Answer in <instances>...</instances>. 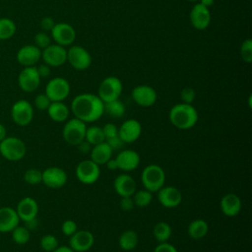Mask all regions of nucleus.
Listing matches in <instances>:
<instances>
[{"mask_svg": "<svg viewBox=\"0 0 252 252\" xmlns=\"http://www.w3.org/2000/svg\"><path fill=\"white\" fill-rule=\"evenodd\" d=\"M71 112L74 117L85 123L94 122L104 114V102L97 94H80L71 102Z\"/></svg>", "mask_w": 252, "mask_h": 252, "instance_id": "1", "label": "nucleus"}, {"mask_svg": "<svg viewBox=\"0 0 252 252\" xmlns=\"http://www.w3.org/2000/svg\"><path fill=\"white\" fill-rule=\"evenodd\" d=\"M168 118L175 128L188 130L196 125L199 115L197 109L192 104L180 102L170 108Z\"/></svg>", "mask_w": 252, "mask_h": 252, "instance_id": "2", "label": "nucleus"}, {"mask_svg": "<svg viewBox=\"0 0 252 252\" xmlns=\"http://www.w3.org/2000/svg\"><path fill=\"white\" fill-rule=\"evenodd\" d=\"M141 181L145 189L152 193L158 192L165 183V172L158 164H148L142 170Z\"/></svg>", "mask_w": 252, "mask_h": 252, "instance_id": "3", "label": "nucleus"}, {"mask_svg": "<svg viewBox=\"0 0 252 252\" xmlns=\"http://www.w3.org/2000/svg\"><path fill=\"white\" fill-rule=\"evenodd\" d=\"M27 153L25 143L17 137H5L0 142V154L8 160L18 161Z\"/></svg>", "mask_w": 252, "mask_h": 252, "instance_id": "4", "label": "nucleus"}, {"mask_svg": "<svg viewBox=\"0 0 252 252\" xmlns=\"http://www.w3.org/2000/svg\"><path fill=\"white\" fill-rule=\"evenodd\" d=\"M86 130L87 123L74 117L65 123L62 130V136L67 144L71 146H77L79 143L85 140Z\"/></svg>", "mask_w": 252, "mask_h": 252, "instance_id": "5", "label": "nucleus"}, {"mask_svg": "<svg viewBox=\"0 0 252 252\" xmlns=\"http://www.w3.org/2000/svg\"><path fill=\"white\" fill-rule=\"evenodd\" d=\"M123 90L122 82L115 76H108L104 78L97 90V95L103 102H108L120 97Z\"/></svg>", "mask_w": 252, "mask_h": 252, "instance_id": "6", "label": "nucleus"}, {"mask_svg": "<svg viewBox=\"0 0 252 252\" xmlns=\"http://www.w3.org/2000/svg\"><path fill=\"white\" fill-rule=\"evenodd\" d=\"M69 82L62 77H55L48 81L45 87V94L51 101H63L70 94Z\"/></svg>", "mask_w": 252, "mask_h": 252, "instance_id": "7", "label": "nucleus"}, {"mask_svg": "<svg viewBox=\"0 0 252 252\" xmlns=\"http://www.w3.org/2000/svg\"><path fill=\"white\" fill-rule=\"evenodd\" d=\"M75 174L77 179L83 184H93L97 181L100 175L99 165L92 159H84L80 161L76 167Z\"/></svg>", "mask_w": 252, "mask_h": 252, "instance_id": "8", "label": "nucleus"}, {"mask_svg": "<svg viewBox=\"0 0 252 252\" xmlns=\"http://www.w3.org/2000/svg\"><path fill=\"white\" fill-rule=\"evenodd\" d=\"M67 61L75 70L84 71L91 66L92 56L83 46L71 45L67 49Z\"/></svg>", "mask_w": 252, "mask_h": 252, "instance_id": "9", "label": "nucleus"}, {"mask_svg": "<svg viewBox=\"0 0 252 252\" xmlns=\"http://www.w3.org/2000/svg\"><path fill=\"white\" fill-rule=\"evenodd\" d=\"M11 117L17 125L27 126L33 118V107L28 100L19 99L12 105Z\"/></svg>", "mask_w": 252, "mask_h": 252, "instance_id": "10", "label": "nucleus"}, {"mask_svg": "<svg viewBox=\"0 0 252 252\" xmlns=\"http://www.w3.org/2000/svg\"><path fill=\"white\" fill-rule=\"evenodd\" d=\"M41 58L49 67L62 66L67 61V49L59 44H50L41 50Z\"/></svg>", "mask_w": 252, "mask_h": 252, "instance_id": "11", "label": "nucleus"}, {"mask_svg": "<svg viewBox=\"0 0 252 252\" xmlns=\"http://www.w3.org/2000/svg\"><path fill=\"white\" fill-rule=\"evenodd\" d=\"M50 33L55 43L64 47L71 45L76 38L75 29L67 23H55Z\"/></svg>", "mask_w": 252, "mask_h": 252, "instance_id": "12", "label": "nucleus"}, {"mask_svg": "<svg viewBox=\"0 0 252 252\" xmlns=\"http://www.w3.org/2000/svg\"><path fill=\"white\" fill-rule=\"evenodd\" d=\"M132 99L142 107H150L154 105L158 99L157 91L148 85L136 86L131 92Z\"/></svg>", "mask_w": 252, "mask_h": 252, "instance_id": "13", "label": "nucleus"}, {"mask_svg": "<svg viewBox=\"0 0 252 252\" xmlns=\"http://www.w3.org/2000/svg\"><path fill=\"white\" fill-rule=\"evenodd\" d=\"M40 79L35 66L24 67L18 76V84L24 92L32 93L39 87Z\"/></svg>", "mask_w": 252, "mask_h": 252, "instance_id": "14", "label": "nucleus"}, {"mask_svg": "<svg viewBox=\"0 0 252 252\" xmlns=\"http://www.w3.org/2000/svg\"><path fill=\"white\" fill-rule=\"evenodd\" d=\"M67 173L64 169L58 166H50L42 171L41 182L52 189L63 187L67 182Z\"/></svg>", "mask_w": 252, "mask_h": 252, "instance_id": "15", "label": "nucleus"}, {"mask_svg": "<svg viewBox=\"0 0 252 252\" xmlns=\"http://www.w3.org/2000/svg\"><path fill=\"white\" fill-rule=\"evenodd\" d=\"M189 19L192 27L198 31L206 30L211 24V12L208 7L197 3L190 11Z\"/></svg>", "mask_w": 252, "mask_h": 252, "instance_id": "16", "label": "nucleus"}, {"mask_svg": "<svg viewBox=\"0 0 252 252\" xmlns=\"http://www.w3.org/2000/svg\"><path fill=\"white\" fill-rule=\"evenodd\" d=\"M94 243V236L90 230H77L69 239V247L75 252H86Z\"/></svg>", "mask_w": 252, "mask_h": 252, "instance_id": "17", "label": "nucleus"}, {"mask_svg": "<svg viewBox=\"0 0 252 252\" xmlns=\"http://www.w3.org/2000/svg\"><path fill=\"white\" fill-rule=\"evenodd\" d=\"M118 134L124 144L137 141L142 134V125L136 119H127L118 128Z\"/></svg>", "mask_w": 252, "mask_h": 252, "instance_id": "18", "label": "nucleus"}, {"mask_svg": "<svg viewBox=\"0 0 252 252\" xmlns=\"http://www.w3.org/2000/svg\"><path fill=\"white\" fill-rule=\"evenodd\" d=\"M158 200L164 208H175L182 201L181 191L174 186H162L158 192Z\"/></svg>", "mask_w": 252, "mask_h": 252, "instance_id": "19", "label": "nucleus"}, {"mask_svg": "<svg viewBox=\"0 0 252 252\" xmlns=\"http://www.w3.org/2000/svg\"><path fill=\"white\" fill-rule=\"evenodd\" d=\"M115 160L117 162L118 169L122 170L123 172H130L139 166L141 158L136 151L127 149L120 151L117 154Z\"/></svg>", "mask_w": 252, "mask_h": 252, "instance_id": "20", "label": "nucleus"}, {"mask_svg": "<svg viewBox=\"0 0 252 252\" xmlns=\"http://www.w3.org/2000/svg\"><path fill=\"white\" fill-rule=\"evenodd\" d=\"M16 58L18 63L24 67L35 66L41 58V50L34 44H27L18 50Z\"/></svg>", "mask_w": 252, "mask_h": 252, "instance_id": "21", "label": "nucleus"}, {"mask_svg": "<svg viewBox=\"0 0 252 252\" xmlns=\"http://www.w3.org/2000/svg\"><path fill=\"white\" fill-rule=\"evenodd\" d=\"M15 210L20 220L26 222L36 218L38 213V205L33 198L25 197L19 201Z\"/></svg>", "mask_w": 252, "mask_h": 252, "instance_id": "22", "label": "nucleus"}, {"mask_svg": "<svg viewBox=\"0 0 252 252\" xmlns=\"http://www.w3.org/2000/svg\"><path fill=\"white\" fill-rule=\"evenodd\" d=\"M113 187L120 197H132L136 191V181L131 175L124 172L115 177Z\"/></svg>", "mask_w": 252, "mask_h": 252, "instance_id": "23", "label": "nucleus"}, {"mask_svg": "<svg viewBox=\"0 0 252 252\" xmlns=\"http://www.w3.org/2000/svg\"><path fill=\"white\" fill-rule=\"evenodd\" d=\"M222 214L226 217H236L242 207L240 198L234 193H227L222 196L220 202Z\"/></svg>", "mask_w": 252, "mask_h": 252, "instance_id": "24", "label": "nucleus"}, {"mask_svg": "<svg viewBox=\"0 0 252 252\" xmlns=\"http://www.w3.org/2000/svg\"><path fill=\"white\" fill-rule=\"evenodd\" d=\"M20 219L15 209L11 207L0 208V232H11L19 225Z\"/></svg>", "mask_w": 252, "mask_h": 252, "instance_id": "25", "label": "nucleus"}, {"mask_svg": "<svg viewBox=\"0 0 252 252\" xmlns=\"http://www.w3.org/2000/svg\"><path fill=\"white\" fill-rule=\"evenodd\" d=\"M113 150L106 142H101L92 147L90 152V159L98 165L105 164L112 158Z\"/></svg>", "mask_w": 252, "mask_h": 252, "instance_id": "26", "label": "nucleus"}, {"mask_svg": "<svg viewBox=\"0 0 252 252\" xmlns=\"http://www.w3.org/2000/svg\"><path fill=\"white\" fill-rule=\"evenodd\" d=\"M102 131L104 135V142H106L113 151L119 150L123 147L124 143L119 137L118 127L115 124L106 123L102 127Z\"/></svg>", "mask_w": 252, "mask_h": 252, "instance_id": "27", "label": "nucleus"}, {"mask_svg": "<svg viewBox=\"0 0 252 252\" xmlns=\"http://www.w3.org/2000/svg\"><path fill=\"white\" fill-rule=\"evenodd\" d=\"M47 114L55 122H65L70 114V108L63 101H51Z\"/></svg>", "mask_w": 252, "mask_h": 252, "instance_id": "28", "label": "nucleus"}, {"mask_svg": "<svg viewBox=\"0 0 252 252\" xmlns=\"http://www.w3.org/2000/svg\"><path fill=\"white\" fill-rule=\"evenodd\" d=\"M208 231H209L208 222L202 219H197L192 220L187 227V233L193 239H201L205 237Z\"/></svg>", "mask_w": 252, "mask_h": 252, "instance_id": "29", "label": "nucleus"}, {"mask_svg": "<svg viewBox=\"0 0 252 252\" xmlns=\"http://www.w3.org/2000/svg\"><path fill=\"white\" fill-rule=\"evenodd\" d=\"M139 242L138 234L133 229H127L123 231L119 238H118V244L120 248L124 251H131L136 248Z\"/></svg>", "mask_w": 252, "mask_h": 252, "instance_id": "30", "label": "nucleus"}, {"mask_svg": "<svg viewBox=\"0 0 252 252\" xmlns=\"http://www.w3.org/2000/svg\"><path fill=\"white\" fill-rule=\"evenodd\" d=\"M171 233H172V228L170 224L165 221L157 222L153 228L154 237L158 243L167 242L171 236Z\"/></svg>", "mask_w": 252, "mask_h": 252, "instance_id": "31", "label": "nucleus"}, {"mask_svg": "<svg viewBox=\"0 0 252 252\" xmlns=\"http://www.w3.org/2000/svg\"><path fill=\"white\" fill-rule=\"evenodd\" d=\"M104 113L112 118H120L125 113V105L119 98L104 102Z\"/></svg>", "mask_w": 252, "mask_h": 252, "instance_id": "32", "label": "nucleus"}, {"mask_svg": "<svg viewBox=\"0 0 252 252\" xmlns=\"http://www.w3.org/2000/svg\"><path fill=\"white\" fill-rule=\"evenodd\" d=\"M85 140L87 142H89L92 146H94L101 142H104V135H103L102 127H99L96 125L87 127L86 134H85Z\"/></svg>", "mask_w": 252, "mask_h": 252, "instance_id": "33", "label": "nucleus"}, {"mask_svg": "<svg viewBox=\"0 0 252 252\" xmlns=\"http://www.w3.org/2000/svg\"><path fill=\"white\" fill-rule=\"evenodd\" d=\"M17 27L9 18H0V40L11 38L16 32Z\"/></svg>", "mask_w": 252, "mask_h": 252, "instance_id": "34", "label": "nucleus"}, {"mask_svg": "<svg viewBox=\"0 0 252 252\" xmlns=\"http://www.w3.org/2000/svg\"><path fill=\"white\" fill-rule=\"evenodd\" d=\"M134 205L139 208H145L149 206L153 200V193L147 189L136 190L132 196Z\"/></svg>", "mask_w": 252, "mask_h": 252, "instance_id": "35", "label": "nucleus"}, {"mask_svg": "<svg viewBox=\"0 0 252 252\" xmlns=\"http://www.w3.org/2000/svg\"><path fill=\"white\" fill-rule=\"evenodd\" d=\"M11 232H12V239L17 244L23 245L30 240L31 232L26 226L17 225Z\"/></svg>", "mask_w": 252, "mask_h": 252, "instance_id": "36", "label": "nucleus"}, {"mask_svg": "<svg viewBox=\"0 0 252 252\" xmlns=\"http://www.w3.org/2000/svg\"><path fill=\"white\" fill-rule=\"evenodd\" d=\"M40 247L45 252H53L58 246V239L52 234H45L40 239Z\"/></svg>", "mask_w": 252, "mask_h": 252, "instance_id": "37", "label": "nucleus"}, {"mask_svg": "<svg viewBox=\"0 0 252 252\" xmlns=\"http://www.w3.org/2000/svg\"><path fill=\"white\" fill-rule=\"evenodd\" d=\"M24 179L28 184L36 185L42 180V171L36 168H30L24 174Z\"/></svg>", "mask_w": 252, "mask_h": 252, "instance_id": "38", "label": "nucleus"}, {"mask_svg": "<svg viewBox=\"0 0 252 252\" xmlns=\"http://www.w3.org/2000/svg\"><path fill=\"white\" fill-rule=\"evenodd\" d=\"M240 55L244 62L251 63L252 61V40L246 38L240 46Z\"/></svg>", "mask_w": 252, "mask_h": 252, "instance_id": "39", "label": "nucleus"}, {"mask_svg": "<svg viewBox=\"0 0 252 252\" xmlns=\"http://www.w3.org/2000/svg\"><path fill=\"white\" fill-rule=\"evenodd\" d=\"M51 44V36H49L45 32H39L34 35V45L40 50L44 49Z\"/></svg>", "mask_w": 252, "mask_h": 252, "instance_id": "40", "label": "nucleus"}, {"mask_svg": "<svg viewBox=\"0 0 252 252\" xmlns=\"http://www.w3.org/2000/svg\"><path fill=\"white\" fill-rule=\"evenodd\" d=\"M196 96L195 90L191 87H184L180 92V98L183 103L192 104Z\"/></svg>", "mask_w": 252, "mask_h": 252, "instance_id": "41", "label": "nucleus"}, {"mask_svg": "<svg viewBox=\"0 0 252 252\" xmlns=\"http://www.w3.org/2000/svg\"><path fill=\"white\" fill-rule=\"evenodd\" d=\"M61 230H62L64 235L70 237L71 235H73L78 230V226H77L76 221L73 220H64L62 225H61Z\"/></svg>", "mask_w": 252, "mask_h": 252, "instance_id": "42", "label": "nucleus"}, {"mask_svg": "<svg viewBox=\"0 0 252 252\" xmlns=\"http://www.w3.org/2000/svg\"><path fill=\"white\" fill-rule=\"evenodd\" d=\"M51 100L45 94H39L34 98V106L39 110H47Z\"/></svg>", "mask_w": 252, "mask_h": 252, "instance_id": "43", "label": "nucleus"}, {"mask_svg": "<svg viewBox=\"0 0 252 252\" xmlns=\"http://www.w3.org/2000/svg\"><path fill=\"white\" fill-rule=\"evenodd\" d=\"M119 206L121 208L122 211L124 212H129L134 208V201L132 197H121L120 202H119Z\"/></svg>", "mask_w": 252, "mask_h": 252, "instance_id": "44", "label": "nucleus"}, {"mask_svg": "<svg viewBox=\"0 0 252 252\" xmlns=\"http://www.w3.org/2000/svg\"><path fill=\"white\" fill-rule=\"evenodd\" d=\"M55 22L51 17H44L40 21V28L43 32H50L54 27Z\"/></svg>", "mask_w": 252, "mask_h": 252, "instance_id": "45", "label": "nucleus"}, {"mask_svg": "<svg viewBox=\"0 0 252 252\" xmlns=\"http://www.w3.org/2000/svg\"><path fill=\"white\" fill-rule=\"evenodd\" d=\"M154 252H178V251L172 244L168 242H162L157 245Z\"/></svg>", "mask_w": 252, "mask_h": 252, "instance_id": "46", "label": "nucleus"}, {"mask_svg": "<svg viewBox=\"0 0 252 252\" xmlns=\"http://www.w3.org/2000/svg\"><path fill=\"white\" fill-rule=\"evenodd\" d=\"M36 70H37V73L40 78H46L50 75V67L48 65H46L45 63L36 67Z\"/></svg>", "mask_w": 252, "mask_h": 252, "instance_id": "47", "label": "nucleus"}, {"mask_svg": "<svg viewBox=\"0 0 252 252\" xmlns=\"http://www.w3.org/2000/svg\"><path fill=\"white\" fill-rule=\"evenodd\" d=\"M77 147H78V150H79L82 154L86 155V154H90V152H91L93 146H92L89 142H87L86 140H83L81 143H79V144L77 145Z\"/></svg>", "mask_w": 252, "mask_h": 252, "instance_id": "48", "label": "nucleus"}, {"mask_svg": "<svg viewBox=\"0 0 252 252\" xmlns=\"http://www.w3.org/2000/svg\"><path fill=\"white\" fill-rule=\"evenodd\" d=\"M105 165H106L107 169H109V170H116V169H118L117 162H116L115 158H112L105 163Z\"/></svg>", "mask_w": 252, "mask_h": 252, "instance_id": "49", "label": "nucleus"}, {"mask_svg": "<svg viewBox=\"0 0 252 252\" xmlns=\"http://www.w3.org/2000/svg\"><path fill=\"white\" fill-rule=\"evenodd\" d=\"M26 227L31 230V229H34L36 226H37V220H36V218L33 219V220H31L29 221H26Z\"/></svg>", "mask_w": 252, "mask_h": 252, "instance_id": "50", "label": "nucleus"}, {"mask_svg": "<svg viewBox=\"0 0 252 252\" xmlns=\"http://www.w3.org/2000/svg\"><path fill=\"white\" fill-rule=\"evenodd\" d=\"M53 252H75L69 246H58Z\"/></svg>", "mask_w": 252, "mask_h": 252, "instance_id": "51", "label": "nucleus"}, {"mask_svg": "<svg viewBox=\"0 0 252 252\" xmlns=\"http://www.w3.org/2000/svg\"><path fill=\"white\" fill-rule=\"evenodd\" d=\"M198 1H199V3H201L202 5H204L208 8L215 3V0H198Z\"/></svg>", "mask_w": 252, "mask_h": 252, "instance_id": "52", "label": "nucleus"}, {"mask_svg": "<svg viewBox=\"0 0 252 252\" xmlns=\"http://www.w3.org/2000/svg\"><path fill=\"white\" fill-rule=\"evenodd\" d=\"M6 137V128L4 125L0 124V142Z\"/></svg>", "mask_w": 252, "mask_h": 252, "instance_id": "53", "label": "nucleus"}, {"mask_svg": "<svg viewBox=\"0 0 252 252\" xmlns=\"http://www.w3.org/2000/svg\"><path fill=\"white\" fill-rule=\"evenodd\" d=\"M188 1H190V2H197L198 0H188Z\"/></svg>", "mask_w": 252, "mask_h": 252, "instance_id": "54", "label": "nucleus"}]
</instances>
